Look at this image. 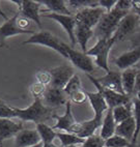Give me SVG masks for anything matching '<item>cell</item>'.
Listing matches in <instances>:
<instances>
[{
  "label": "cell",
  "mask_w": 140,
  "mask_h": 147,
  "mask_svg": "<svg viewBox=\"0 0 140 147\" xmlns=\"http://www.w3.org/2000/svg\"><path fill=\"white\" fill-rule=\"evenodd\" d=\"M43 16L45 18L52 19L54 21H56L58 24H60L61 26L64 27V29L66 31L69 38L72 42V48L76 46V36H75V29H76L77 25V20L75 18L74 15L72 16H66V15H59V13H44Z\"/></svg>",
  "instance_id": "12"
},
{
  "label": "cell",
  "mask_w": 140,
  "mask_h": 147,
  "mask_svg": "<svg viewBox=\"0 0 140 147\" xmlns=\"http://www.w3.org/2000/svg\"><path fill=\"white\" fill-rule=\"evenodd\" d=\"M132 102H133V117H134L135 123H136V131H135L132 145L136 146L137 145V138L140 134V100H137L135 97Z\"/></svg>",
  "instance_id": "29"
},
{
  "label": "cell",
  "mask_w": 140,
  "mask_h": 147,
  "mask_svg": "<svg viewBox=\"0 0 140 147\" xmlns=\"http://www.w3.org/2000/svg\"><path fill=\"white\" fill-rule=\"evenodd\" d=\"M138 73L137 68H128L122 73V83L124 93L129 96L134 94L135 79Z\"/></svg>",
  "instance_id": "23"
},
{
  "label": "cell",
  "mask_w": 140,
  "mask_h": 147,
  "mask_svg": "<svg viewBox=\"0 0 140 147\" xmlns=\"http://www.w3.org/2000/svg\"><path fill=\"white\" fill-rule=\"evenodd\" d=\"M64 48H66V51L68 53L69 59L77 68L86 73V75H90L95 71V64H93V60L90 56H88L87 54H85L83 52L75 50L74 48L70 47L66 44H64Z\"/></svg>",
  "instance_id": "7"
},
{
  "label": "cell",
  "mask_w": 140,
  "mask_h": 147,
  "mask_svg": "<svg viewBox=\"0 0 140 147\" xmlns=\"http://www.w3.org/2000/svg\"><path fill=\"white\" fill-rule=\"evenodd\" d=\"M66 147H79L78 145H70V146H66Z\"/></svg>",
  "instance_id": "48"
},
{
  "label": "cell",
  "mask_w": 140,
  "mask_h": 147,
  "mask_svg": "<svg viewBox=\"0 0 140 147\" xmlns=\"http://www.w3.org/2000/svg\"><path fill=\"white\" fill-rule=\"evenodd\" d=\"M95 35V32L91 28L85 26L84 24L77 22L76 29H75V36L76 40L81 47V50L83 53L86 54L87 52V42L91 37Z\"/></svg>",
  "instance_id": "20"
},
{
  "label": "cell",
  "mask_w": 140,
  "mask_h": 147,
  "mask_svg": "<svg viewBox=\"0 0 140 147\" xmlns=\"http://www.w3.org/2000/svg\"><path fill=\"white\" fill-rule=\"evenodd\" d=\"M102 123H103V120H99L95 117L90 120L82 121V122H80V129L77 136H79L80 138H83V139H86L88 137L95 135V131L102 126Z\"/></svg>",
  "instance_id": "24"
},
{
  "label": "cell",
  "mask_w": 140,
  "mask_h": 147,
  "mask_svg": "<svg viewBox=\"0 0 140 147\" xmlns=\"http://www.w3.org/2000/svg\"><path fill=\"white\" fill-rule=\"evenodd\" d=\"M0 147H3V143H0Z\"/></svg>",
  "instance_id": "49"
},
{
  "label": "cell",
  "mask_w": 140,
  "mask_h": 147,
  "mask_svg": "<svg viewBox=\"0 0 140 147\" xmlns=\"http://www.w3.org/2000/svg\"><path fill=\"white\" fill-rule=\"evenodd\" d=\"M116 2V0H101V1H99V5H100V7L104 8L106 13H110L115 7Z\"/></svg>",
  "instance_id": "39"
},
{
  "label": "cell",
  "mask_w": 140,
  "mask_h": 147,
  "mask_svg": "<svg viewBox=\"0 0 140 147\" xmlns=\"http://www.w3.org/2000/svg\"><path fill=\"white\" fill-rule=\"evenodd\" d=\"M43 147H58V146H56L54 143H44V146Z\"/></svg>",
  "instance_id": "44"
},
{
  "label": "cell",
  "mask_w": 140,
  "mask_h": 147,
  "mask_svg": "<svg viewBox=\"0 0 140 147\" xmlns=\"http://www.w3.org/2000/svg\"><path fill=\"white\" fill-rule=\"evenodd\" d=\"M11 2L18 4V13L24 18L34 22L37 26L42 29V22H41L40 7L41 3L39 1L32 0H13Z\"/></svg>",
  "instance_id": "9"
},
{
  "label": "cell",
  "mask_w": 140,
  "mask_h": 147,
  "mask_svg": "<svg viewBox=\"0 0 140 147\" xmlns=\"http://www.w3.org/2000/svg\"><path fill=\"white\" fill-rule=\"evenodd\" d=\"M115 42H116V40L113 36L111 38H108V40H98L95 45L86 52L88 56H95V64L102 69L106 71V73H108L110 71L108 65L109 52Z\"/></svg>",
  "instance_id": "4"
},
{
  "label": "cell",
  "mask_w": 140,
  "mask_h": 147,
  "mask_svg": "<svg viewBox=\"0 0 140 147\" xmlns=\"http://www.w3.org/2000/svg\"><path fill=\"white\" fill-rule=\"evenodd\" d=\"M37 80L39 83L43 85H51V82H52V76H51L50 71H39V73L37 74Z\"/></svg>",
  "instance_id": "36"
},
{
  "label": "cell",
  "mask_w": 140,
  "mask_h": 147,
  "mask_svg": "<svg viewBox=\"0 0 140 147\" xmlns=\"http://www.w3.org/2000/svg\"><path fill=\"white\" fill-rule=\"evenodd\" d=\"M53 117L56 119V123L55 125L53 126L54 129H62V131H66V133H69L70 129L72 126L76 123L77 121L75 120L73 113H72V102H69L66 104V112L62 116L58 115H53Z\"/></svg>",
  "instance_id": "19"
},
{
  "label": "cell",
  "mask_w": 140,
  "mask_h": 147,
  "mask_svg": "<svg viewBox=\"0 0 140 147\" xmlns=\"http://www.w3.org/2000/svg\"><path fill=\"white\" fill-rule=\"evenodd\" d=\"M57 137L62 147L70 146V145H82L85 141V139L83 138H80L79 136L70 134V133H57Z\"/></svg>",
  "instance_id": "28"
},
{
  "label": "cell",
  "mask_w": 140,
  "mask_h": 147,
  "mask_svg": "<svg viewBox=\"0 0 140 147\" xmlns=\"http://www.w3.org/2000/svg\"><path fill=\"white\" fill-rule=\"evenodd\" d=\"M136 98H137V100H140V91L136 93Z\"/></svg>",
  "instance_id": "46"
},
{
  "label": "cell",
  "mask_w": 140,
  "mask_h": 147,
  "mask_svg": "<svg viewBox=\"0 0 140 147\" xmlns=\"http://www.w3.org/2000/svg\"><path fill=\"white\" fill-rule=\"evenodd\" d=\"M37 129L40 134L43 143H52L53 140L57 137V133L54 131V129L46 123L37 124Z\"/></svg>",
  "instance_id": "27"
},
{
  "label": "cell",
  "mask_w": 140,
  "mask_h": 147,
  "mask_svg": "<svg viewBox=\"0 0 140 147\" xmlns=\"http://www.w3.org/2000/svg\"><path fill=\"white\" fill-rule=\"evenodd\" d=\"M140 60V47L134 48L132 50L128 52L122 53V55H119L114 59V64L119 68V69H128L132 68L133 65H136L138 61Z\"/></svg>",
  "instance_id": "17"
},
{
  "label": "cell",
  "mask_w": 140,
  "mask_h": 147,
  "mask_svg": "<svg viewBox=\"0 0 140 147\" xmlns=\"http://www.w3.org/2000/svg\"><path fill=\"white\" fill-rule=\"evenodd\" d=\"M17 24H18V26L21 29H24V30H31V29H28V27L30 26V20L22 17L20 13H19L18 20H17Z\"/></svg>",
  "instance_id": "40"
},
{
  "label": "cell",
  "mask_w": 140,
  "mask_h": 147,
  "mask_svg": "<svg viewBox=\"0 0 140 147\" xmlns=\"http://www.w3.org/2000/svg\"><path fill=\"white\" fill-rule=\"evenodd\" d=\"M129 13L127 11H118L114 7L110 13H105L101 18L99 24L93 29L95 35L97 40H108L113 36L116 31L118 24L122 18Z\"/></svg>",
  "instance_id": "1"
},
{
  "label": "cell",
  "mask_w": 140,
  "mask_h": 147,
  "mask_svg": "<svg viewBox=\"0 0 140 147\" xmlns=\"http://www.w3.org/2000/svg\"><path fill=\"white\" fill-rule=\"evenodd\" d=\"M97 80L106 89H110L113 90V91L119 92L122 94H126L124 91V88H122V73L109 71L108 73H106L105 76L101 77V78H97Z\"/></svg>",
  "instance_id": "14"
},
{
  "label": "cell",
  "mask_w": 140,
  "mask_h": 147,
  "mask_svg": "<svg viewBox=\"0 0 140 147\" xmlns=\"http://www.w3.org/2000/svg\"><path fill=\"white\" fill-rule=\"evenodd\" d=\"M86 98H87V95H86L85 91L80 90V91L76 92L75 94L72 95V96L70 97V100L75 102V104H77V105H82V104L86 100Z\"/></svg>",
  "instance_id": "37"
},
{
  "label": "cell",
  "mask_w": 140,
  "mask_h": 147,
  "mask_svg": "<svg viewBox=\"0 0 140 147\" xmlns=\"http://www.w3.org/2000/svg\"><path fill=\"white\" fill-rule=\"evenodd\" d=\"M42 142L41 136L37 129H23L15 137V146L16 147H30Z\"/></svg>",
  "instance_id": "16"
},
{
  "label": "cell",
  "mask_w": 140,
  "mask_h": 147,
  "mask_svg": "<svg viewBox=\"0 0 140 147\" xmlns=\"http://www.w3.org/2000/svg\"><path fill=\"white\" fill-rule=\"evenodd\" d=\"M22 129V122H16L11 118H0V143L11 137H16Z\"/></svg>",
  "instance_id": "15"
},
{
  "label": "cell",
  "mask_w": 140,
  "mask_h": 147,
  "mask_svg": "<svg viewBox=\"0 0 140 147\" xmlns=\"http://www.w3.org/2000/svg\"><path fill=\"white\" fill-rule=\"evenodd\" d=\"M42 100L46 107L52 109V108H57L61 105H66L70 100V97L68 96L64 89L50 86L47 88Z\"/></svg>",
  "instance_id": "13"
},
{
  "label": "cell",
  "mask_w": 140,
  "mask_h": 147,
  "mask_svg": "<svg viewBox=\"0 0 140 147\" xmlns=\"http://www.w3.org/2000/svg\"><path fill=\"white\" fill-rule=\"evenodd\" d=\"M140 24V16L137 13L130 11L128 15L120 20L116 31L113 34V37L117 42H122L131 36H134L135 31L137 30Z\"/></svg>",
  "instance_id": "5"
},
{
  "label": "cell",
  "mask_w": 140,
  "mask_h": 147,
  "mask_svg": "<svg viewBox=\"0 0 140 147\" xmlns=\"http://www.w3.org/2000/svg\"><path fill=\"white\" fill-rule=\"evenodd\" d=\"M115 129H116V123H115V120L113 118V112H112V109L109 108L103 118L100 136L104 140H107L110 137L115 135Z\"/></svg>",
  "instance_id": "21"
},
{
  "label": "cell",
  "mask_w": 140,
  "mask_h": 147,
  "mask_svg": "<svg viewBox=\"0 0 140 147\" xmlns=\"http://www.w3.org/2000/svg\"><path fill=\"white\" fill-rule=\"evenodd\" d=\"M16 112V118H19L22 121H32L37 124L45 123L52 116V109L46 107L43 104L42 100H34L29 107L20 109V108H14Z\"/></svg>",
  "instance_id": "2"
},
{
  "label": "cell",
  "mask_w": 140,
  "mask_h": 147,
  "mask_svg": "<svg viewBox=\"0 0 140 147\" xmlns=\"http://www.w3.org/2000/svg\"><path fill=\"white\" fill-rule=\"evenodd\" d=\"M50 73L52 76V82H51L50 86L55 87V88H60V89H64L66 85L72 79V77L76 74L74 68L68 64L51 68Z\"/></svg>",
  "instance_id": "11"
},
{
  "label": "cell",
  "mask_w": 140,
  "mask_h": 147,
  "mask_svg": "<svg viewBox=\"0 0 140 147\" xmlns=\"http://www.w3.org/2000/svg\"><path fill=\"white\" fill-rule=\"evenodd\" d=\"M0 17H2V18L4 19V20H5V21H7L8 19H9V18H8V17L5 15V13H4V11H3L2 9H1V8H0Z\"/></svg>",
  "instance_id": "43"
},
{
  "label": "cell",
  "mask_w": 140,
  "mask_h": 147,
  "mask_svg": "<svg viewBox=\"0 0 140 147\" xmlns=\"http://www.w3.org/2000/svg\"><path fill=\"white\" fill-rule=\"evenodd\" d=\"M19 13L17 11L11 18H9L7 21H5L2 24V26H0V48L6 47L8 48V46L6 45V38L14 35H18V34H34V30H24L21 29L17 24V20H18Z\"/></svg>",
  "instance_id": "8"
},
{
  "label": "cell",
  "mask_w": 140,
  "mask_h": 147,
  "mask_svg": "<svg viewBox=\"0 0 140 147\" xmlns=\"http://www.w3.org/2000/svg\"><path fill=\"white\" fill-rule=\"evenodd\" d=\"M86 76L91 81V83L95 85V88L98 89V92H100L101 94L103 95V97L105 98L106 102H107V105L110 109H114L118 106L126 105V104H129L131 102V96L127 94H122V93L113 91V90L106 89L99 83L97 78H95L91 75H86Z\"/></svg>",
  "instance_id": "6"
},
{
  "label": "cell",
  "mask_w": 140,
  "mask_h": 147,
  "mask_svg": "<svg viewBox=\"0 0 140 147\" xmlns=\"http://www.w3.org/2000/svg\"><path fill=\"white\" fill-rule=\"evenodd\" d=\"M71 7L74 8H86V7H99V1L97 0H70L66 1Z\"/></svg>",
  "instance_id": "32"
},
{
  "label": "cell",
  "mask_w": 140,
  "mask_h": 147,
  "mask_svg": "<svg viewBox=\"0 0 140 147\" xmlns=\"http://www.w3.org/2000/svg\"><path fill=\"white\" fill-rule=\"evenodd\" d=\"M46 90H47V87H46L45 85L39 83V82L32 84L31 87H30V92H31V94L33 95L34 100H37V98L43 100V97L45 95Z\"/></svg>",
  "instance_id": "35"
},
{
  "label": "cell",
  "mask_w": 140,
  "mask_h": 147,
  "mask_svg": "<svg viewBox=\"0 0 140 147\" xmlns=\"http://www.w3.org/2000/svg\"><path fill=\"white\" fill-rule=\"evenodd\" d=\"M106 11L102 7H86L79 9L75 13L74 16L76 18L77 22L84 24L85 26L89 28H95V26L99 24L101 18Z\"/></svg>",
  "instance_id": "10"
},
{
  "label": "cell",
  "mask_w": 140,
  "mask_h": 147,
  "mask_svg": "<svg viewBox=\"0 0 140 147\" xmlns=\"http://www.w3.org/2000/svg\"><path fill=\"white\" fill-rule=\"evenodd\" d=\"M135 68H137V69H140V63H137V64L135 65Z\"/></svg>",
  "instance_id": "47"
},
{
  "label": "cell",
  "mask_w": 140,
  "mask_h": 147,
  "mask_svg": "<svg viewBox=\"0 0 140 147\" xmlns=\"http://www.w3.org/2000/svg\"><path fill=\"white\" fill-rule=\"evenodd\" d=\"M137 146H138V147H140V145H137Z\"/></svg>",
  "instance_id": "50"
},
{
  "label": "cell",
  "mask_w": 140,
  "mask_h": 147,
  "mask_svg": "<svg viewBox=\"0 0 140 147\" xmlns=\"http://www.w3.org/2000/svg\"><path fill=\"white\" fill-rule=\"evenodd\" d=\"M0 118H16L15 109L0 100Z\"/></svg>",
  "instance_id": "34"
},
{
  "label": "cell",
  "mask_w": 140,
  "mask_h": 147,
  "mask_svg": "<svg viewBox=\"0 0 140 147\" xmlns=\"http://www.w3.org/2000/svg\"><path fill=\"white\" fill-rule=\"evenodd\" d=\"M64 92H66L68 96L71 97L73 94H75L76 92L82 90V84H81V79L78 74H75L74 76L72 77V79L69 81V83L66 85L64 88Z\"/></svg>",
  "instance_id": "30"
},
{
  "label": "cell",
  "mask_w": 140,
  "mask_h": 147,
  "mask_svg": "<svg viewBox=\"0 0 140 147\" xmlns=\"http://www.w3.org/2000/svg\"><path fill=\"white\" fill-rule=\"evenodd\" d=\"M105 147H137V145L134 146L127 139H124L118 135H114L109 139L105 140Z\"/></svg>",
  "instance_id": "31"
},
{
  "label": "cell",
  "mask_w": 140,
  "mask_h": 147,
  "mask_svg": "<svg viewBox=\"0 0 140 147\" xmlns=\"http://www.w3.org/2000/svg\"><path fill=\"white\" fill-rule=\"evenodd\" d=\"M81 147H105V140L99 135H93L85 139Z\"/></svg>",
  "instance_id": "33"
},
{
  "label": "cell",
  "mask_w": 140,
  "mask_h": 147,
  "mask_svg": "<svg viewBox=\"0 0 140 147\" xmlns=\"http://www.w3.org/2000/svg\"><path fill=\"white\" fill-rule=\"evenodd\" d=\"M137 147H138V146H137Z\"/></svg>",
  "instance_id": "51"
},
{
  "label": "cell",
  "mask_w": 140,
  "mask_h": 147,
  "mask_svg": "<svg viewBox=\"0 0 140 147\" xmlns=\"http://www.w3.org/2000/svg\"><path fill=\"white\" fill-rule=\"evenodd\" d=\"M29 44H31V45L46 46V47L56 51L61 56H64V58L69 59L68 53H66V48H64V42L59 40L58 37H56L55 35H53L49 31L42 30L40 32H35L34 34H32L28 40L23 42V45H29Z\"/></svg>",
  "instance_id": "3"
},
{
  "label": "cell",
  "mask_w": 140,
  "mask_h": 147,
  "mask_svg": "<svg viewBox=\"0 0 140 147\" xmlns=\"http://www.w3.org/2000/svg\"><path fill=\"white\" fill-rule=\"evenodd\" d=\"M112 112H113V118L115 120V123H120L122 121L133 117V102H130L126 105L118 106L112 109Z\"/></svg>",
  "instance_id": "26"
},
{
  "label": "cell",
  "mask_w": 140,
  "mask_h": 147,
  "mask_svg": "<svg viewBox=\"0 0 140 147\" xmlns=\"http://www.w3.org/2000/svg\"><path fill=\"white\" fill-rule=\"evenodd\" d=\"M140 91V71H138L135 79V87H134V94Z\"/></svg>",
  "instance_id": "42"
},
{
  "label": "cell",
  "mask_w": 140,
  "mask_h": 147,
  "mask_svg": "<svg viewBox=\"0 0 140 147\" xmlns=\"http://www.w3.org/2000/svg\"><path fill=\"white\" fill-rule=\"evenodd\" d=\"M135 131H136V123H135L134 117L122 121L120 123L116 124V129H115V135L122 137L132 143L133 138H134Z\"/></svg>",
  "instance_id": "22"
},
{
  "label": "cell",
  "mask_w": 140,
  "mask_h": 147,
  "mask_svg": "<svg viewBox=\"0 0 140 147\" xmlns=\"http://www.w3.org/2000/svg\"><path fill=\"white\" fill-rule=\"evenodd\" d=\"M87 95V98L89 100V102L93 111H95V118L99 120H103V115L105 112H107L109 109L105 98L100 92H85Z\"/></svg>",
  "instance_id": "18"
},
{
  "label": "cell",
  "mask_w": 140,
  "mask_h": 147,
  "mask_svg": "<svg viewBox=\"0 0 140 147\" xmlns=\"http://www.w3.org/2000/svg\"><path fill=\"white\" fill-rule=\"evenodd\" d=\"M41 5H44L53 13H59V15H66L72 16L73 13L66 7V1L64 0H39Z\"/></svg>",
  "instance_id": "25"
},
{
  "label": "cell",
  "mask_w": 140,
  "mask_h": 147,
  "mask_svg": "<svg viewBox=\"0 0 140 147\" xmlns=\"http://www.w3.org/2000/svg\"><path fill=\"white\" fill-rule=\"evenodd\" d=\"M43 146H44V143H43V142H41V143H39V144L33 145V146H30V147H43Z\"/></svg>",
  "instance_id": "45"
},
{
  "label": "cell",
  "mask_w": 140,
  "mask_h": 147,
  "mask_svg": "<svg viewBox=\"0 0 140 147\" xmlns=\"http://www.w3.org/2000/svg\"><path fill=\"white\" fill-rule=\"evenodd\" d=\"M131 42H132L133 49H134V48L140 47V24L137 28V32L134 34V36H133L132 40H131Z\"/></svg>",
  "instance_id": "41"
},
{
  "label": "cell",
  "mask_w": 140,
  "mask_h": 147,
  "mask_svg": "<svg viewBox=\"0 0 140 147\" xmlns=\"http://www.w3.org/2000/svg\"><path fill=\"white\" fill-rule=\"evenodd\" d=\"M115 8L118 11L130 13V9H132V1H130V0H118L115 4Z\"/></svg>",
  "instance_id": "38"
}]
</instances>
